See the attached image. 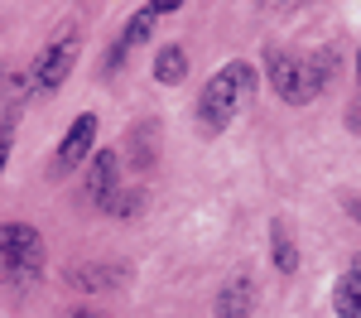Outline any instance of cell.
Segmentation results:
<instances>
[{
    "mask_svg": "<svg viewBox=\"0 0 361 318\" xmlns=\"http://www.w3.org/2000/svg\"><path fill=\"white\" fill-rule=\"evenodd\" d=\"M183 78H188V54H183V44H164V49L154 54V82L178 87Z\"/></svg>",
    "mask_w": 361,
    "mask_h": 318,
    "instance_id": "30bf717a",
    "label": "cell"
},
{
    "mask_svg": "<svg viewBox=\"0 0 361 318\" xmlns=\"http://www.w3.org/2000/svg\"><path fill=\"white\" fill-rule=\"evenodd\" d=\"M154 25H159V10H154V5H145V10H135V15L126 20V29H121V39H116V44H121V49H135V44H145V39L154 34Z\"/></svg>",
    "mask_w": 361,
    "mask_h": 318,
    "instance_id": "7c38bea8",
    "label": "cell"
},
{
    "mask_svg": "<svg viewBox=\"0 0 361 318\" xmlns=\"http://www.w3.org/2000/svg\"><path fill=\"white\" fill-rule=\"evenodd\" d=\"M333 309H337V318H361V275L357 270H347V275L337 280Z\"/></svg>",
    "mask_w": 361,
    "mask_h": 318,
    "instance_id": "8fae6325",
    "label": "cell"
},
{
    "mask_svg": "<svg viewBox=\"0 0 361 318\" xmlns=\"http://www.w3.org/2000/svg\"><path fill=\"white\" fill-rule=\"evenodd\" d=\"M352 270H357V275H361V256H357V260H352Z\"/></svg>",
    "mask_w": 361,
    "mask_h": 318,
    "instance_id": "d6986e66",
    "label": "cell"
},
{
    "mask_svg": "<svg viewBox=\"0 0 361 318\" xmlns=\"http://www.w3.org/2000/svg\"><path fill=\"white\" fill-rule=\"evenodd\" d=\"M357 73H361V54H357Z\"/></svg>",
    "mask_w": 361,
    "mask_h": 318,
    "instance_id": "ffe728a7",
    "label": "cell"
},
{
    "mask_svg": "<svg viewBox=\"0 0 361 318\" xmlns=\"http://www.w3.org/2000/svg\"><path fill=\"white\" fill-rule=\"evenodd\" d=\"M250 92H255V68H250L246 58H231L222 63L207 87L197 92V126L207 130V135H222L226 126L236 121V111L250 102Z\"/></svg>",
    "mask_w": 361,
    "mask_h": 318,
    "instance_id": "7a4b0ae2",
    "label": "cell"
},
{
    "mask_svg": "<svg viewBox=\"0 0 361 318\" xmlns=\"http://www.w3.org/2000/svg\"><path fill=\"white\" fill-rule=\"evenodd\" d=\"M270 260H275V270L289 280L294 270H299V246H294V231L284 227V222H270Z\"/></svg>",
    "mask_w": 361,
    "mask_h": 318,
    "instance_id": "9c48e42d",
    "label": "cell"
},
{
    "mask_svg": "<svg viewBox=\"0 0 361 318\" xmlns=\"http://www.w3.org/2000/svg\"><path fill=\"white\" fill-rule=\"evenodd\" d=\"M130 270L126 265H116V260H92V265H73L68 270V280L78 289H111V285H121Z\"/></svg>",
    "mask_w": 361,
    "mask_h": 318,
    "instance_id": "ba28073f",
    "label": "cell"
},
{
    "mask_svg": "<svg viewBox=\"0 0 361 318\" xmlns=\"http://www.w3.org/2000/svg\"><path fill=\"white\" fill-rule=\"evenodd\" d=\"M255 309V280L250 275H231L217 289V318H246Z\"/></svg>",
    "mask_w": 361,
    "mask_h": 318,
    "instance_id": "52a82bcc",
    "label": "cell"
},
{
    "mask_svg": "<svg viewBox=\"0 0 361 318\" xmlns=\"http://www.w3.org/2000/svg\"><path fill=\"white\" fill-rule=\"evenodd\" d=\"M68 318H106V314H97V309H73Z\"/></svg>",
    "mask_w": 361,
    "mask_h": 318,
    "instance_id": "ac0fdd59",
    "label": "cell"
},
{
    "mask_svg": "<svg viewBox=\"0 0 361 318\" xmlns=\"http://www.w3.org/2000/svg\"><path fill=\"white\" fill-rule=\"evenodd\" d=\"M87 164H92V173H87V198L97 202V207H106L121 193V159H116V149H102Z\"/></svg>",
    "mask_w": 361,
    "mask_h": 318,
    "instance_id": "8992f818",
    "label": "cell"
},
{
    "mask_svg": "<svg viewBox=\"0 0 361 318\" xmlns=\"http://www.w3.org/2000/svg\"><path fill=\"white\" fill-rule=\"evenodd\" d=\"M44 270V236L29 222L0 227V285H29Z\"/></svg>",
    "mask_w": 361,
    "mask_h": 318,
    "instance_id": "3957f363",
    "label": "cell"
},
{
    "mask_svg": "<svg viewBox=\"0 0 361 318\" xmlns=\"http://www.w3.org/2000/svg\"><path fill=\"white\" fill-rule=\"evenodd\" d=\"M270 15H289V10H304V5H313V0H260Z\"/></svg>",
    "mask_w": 361,
    "mask_h": 318,
    "instance_id": "9a60e30c",
    "label": "cell"
},
{
    "mask_svg": "<svg viewBox=\"0 0 361 318\" xmlns=\"http://www.w3.org/2000/svg\"><path fill=\"white\" fill-rule=\"evenodd\" d=\"M92 140H97V116L82 111L73 126H68V135L58 140V154H54V173H73L78 164L92 159Z\"/></svg>",
    "mask_w": 361,
    "mask_h": 318,
    "instance_id": "5b68a950",
    "label": "cell"
},
{
    "mask_svg": "<svg viewBox=\"0 0 361 318\" xmlns=\"http://www.w3.org/2000/svg\"><path fill=\"white\" fill-rule=\"evenodd\" d=\"M73 63H78V34H73V29H58L54 39L44 44V54L34 58V68H29L34 92H58V87L68 82Z\"/></svg>",
    "mask_w": 361,
    "mask_h": 318,
    "instance_id": "277c9868",
    "label": "cell"
},
{
    "mask_svg": "<svg viewBox=\"0 0 361 318\" xmlns=\"http://www.w3.org/2000/svg\"><path fill=\"white\" fill-rule=\"evenodd\" d=\"M130 164H135V169H149V164H154V121H145L135 130V140H130Z\"/></svg>",
    "mask_w": 361,
    "mask_h": 318,
    "instance_id": "4fadbf2b",
    "label": "cell"
},
{
    "mask_svg": "<svg viewBox=\"0 0 361 318\" xmlns=\"http://www.w3.org/2000/svg\"><path fill=\"white\" fill-rule=\"evenodd\" d=\"M265 68H270V87L279 92V102L308 106V102L337 78V54L333 49H318V54H284V49H270V54H265Z\"/></svg>",
    "mask_w": 361,
    "mask_h": 318,
    "instance_id": "6da1fadb",
    "label": "cell"
},
{
    "mask_svg": "<svg viewBox=\"0 0 361 318\" xmlns=\"http://www.w3.org/2000/svg\"><path fill=\"white\" fill-rule=\"evenodd\" d=\"M149 5H154V10H159V20H164V15H173V10H178L183 0H149Z\"/></svg>",
    "mask_w": 361,
    "mask_h": 318,
    "instance_id": "e0dca14e",
    "label": "cell"
},
{
    "mask_svg": "<svg viewBox=\"0 0 361 318\" xmlns=\"http://www.w3.org/2000/svg\"><path fill=\"white\" fill-rule=\"evenodd\" d=\"M10 140H15V116H0V173H5V159H10Z\"/></svg>",
    "mask_w": 361,
    "mask_h": 318,
    "instance_id": "5bb4252c",
    "label": "cell"
},
{
    "mask_svg": "<svg viewBox=\"0 0 361 318\" xmlns=\"http://www.w3.org/2000/svg\"><path fill=\"white\" fill-rule=\"evenodd\" d=\"M342 212H347L352 222H361V193H352V198H342Z\"/></svg>",
    "mask_w": 361,
    "mask_h": 318,
    "instance_id": "2e32d148",
    "label": "cell"
}]
</instances>
